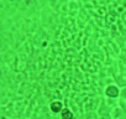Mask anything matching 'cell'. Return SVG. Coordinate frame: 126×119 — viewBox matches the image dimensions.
<instances>
[{"label": "cell", "mask_w": 126, "mask_h": 119, "mask_svg": "<svg viewBox=\"0 0 126 119\" xmlns=\"http://www.w3.org/2000/svg\"><path fill=\"white\" fill-rule=\"evenodd\" d=\"M119 92H120V91H119V87L115 86V84H108L106 88H105V94H106V97H109V98H111V99L117 98Z\"/></svg>", "instance_id": "cell-1"}]
</instances>
